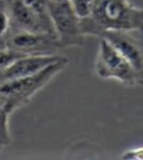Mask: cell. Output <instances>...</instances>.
Masks as SVG:
<instances>
[{
	"label": "cell",
	"mask_w": 143,
	"mask_h": 160,
	"mask_svg": "<svg viewBox=\"0 0 143 160\" xmlns=\"http://www.w3.org/2000/svg\"><path fill=\"white\" fill-rule=\"evenodd\" d=\"M99 38H104L137 71L143 68V31L106 30Z\"/></svg>",
	"instance_id": "cell-6"
},
{
	"label": "cell",
	"mask_w": 143,
	"mask_h": 160,
	"mask_svg": "<svg viewBox=\"0 0 143 160\" xmlns=\"http://www.w3.org/2000/svg\"><path fill=\"white\" fill-rule=\"evenodd\" d=\"M62 58L63 56L60 55L23 56L12 62L2 72H0V82L34 74Z\"/></svg>",
	"instance_id": "cell-7"
},
{
	"label": "cell",
	"mask_w": 143,
	"mask_h": 160,
	"mask_svg": "<svg viewBox=\"0 0 143 160\" xmlns=\"http://www.w3.org/2000/svg\"><path fill=\"white\" fill-rule=\"evenodd\" d=\"M94 71L101 79H115L126 86L137 84V71L104 38H99Z\"/></svg>",
	"instance_id": "cell-4"
},
{
	"label": "cell",
	"mask_w": 143,
	"mask_h": 160,
	"mask_svg": "<svg viewBox=\"0 0 143 160\" xmlns=\"http://www.w3.org/2000/svg\"><path fill=\"white\" fill-rule=\"evenodd\" d=\"M48 10L55 33L62 49L84 45L80 19L68 0H48Z\"/></svg>",
	"instance_id": "cell-3"
},
{
	"label": "cell",
	"mask_w": 143,
	"mask_h": 160,
	"mask_svg": "<svg viewBox=\"0 0 143 160\" xmlns=\"http://www.w3.org/2000/svg\"><path fill=\"white\" fill-rule=\"evenodd\" d=\"M5 1L9 10L13 29L55 34L48 28L41 19L21 0H5Z\"/></svg>",
	"instance_id": "cell-8"
},
{
	"label": "cell",
	"mask_w": 143,
	"mask_h": 160,
	"mask_svg": "<svg viewBox=\"0 0 143 160\" xmlns=\"http://www.w3.org/2000/svg\"><path fill=\"white\" fill-rule=\"evenodd\" d=\"M10 116L9 111L6 109L4 103L0 100V152L4 148L10 146L12 142L9 126Z\"/></svg>",
	"instance_id": "cell-11"
},
{
	"label": "cell",
	"mask_w": 143,
	"mask_h": 160,
	"mask_svg": "<svg viewBox=\"0 0 143 160\" xmlns=\"http://www.w3.org/2000/svg\"><path fill=\"white\" fill-rule=\"evenodd\" d=\"M68 1L78 18L84 19L90 16L94 0H68Z\"/></svg>",
	"instance_id": "cell-12"
},
{
	"label": "cell",
	"mask_w": 143,
	"mask_h": 160,
	"mask_svg": "<svg viewBox=\"0 0 143 160\" xmlns=\"http://www.w3.org/2000/svg\"><path fill=\"white\" fill-rule=\"evenodd\" d=\"M6 47L23 56L58 55L62 49L55 34L17 29H13Z\"/></svg>",
	"instance_id": "cell-5"
},
{
	"label": "cell",
	"mask_w": 143,
	"mask_h": 160,
	"mask_svg": "<svg viewBox=\"0 0 143 160\" xmlns=\"http://www.w3.org/2000/svg\"><path fill=\"white\" fill-rule=\"evenodd\" d=\"M67 63L68 59L63 57L34 74L0 82V100L9 113L12 115L16 110L28 105L38 92L66 68Z\"/></svg>",
	"instance_id": "cell-2"
},
{
	"label": "cell",
	"mask_w": 143,
	"mask_h": 160,
	"mask_svg": "<svg viewBox=\"0 0 143 160\" xmlns=\"http://www.w3.org/2000/svg\"><path fill=\"white\" fill-rule=\"evenodd\" d=\"M84 36L98 37L106 30L143 31V8L131 0H94L89 17L80 19Z\"/></svg>",
	"instance_id": "cell-1"
},
{
	"label": "cell",
	"mask_w": 143,
	"mask_h": 160,
	"mask_svg": "<svg viewBox=\"0 0 143 160\" xmlns=\"http://www.w3.org/2000/svg\"><path fill=\"white\" fill-rule=\"evenodd\" d=\"M21 57H23V55L15 52L7 47H0V72H2L12 62Z\"/></svg>",
	"instance_id": "cell-13"
},
{
	"label": "cell",
	"mask_w": 143,
	"mask_h": 160,
	"mask_svg": "<svg viewBox=\"0 0 143 160\" xmlns=\"http://www.w3.org/2000/svg\"><path fill=\"white\" fill-rule=\"evenodd\" d=\"M122 158L131 160H143V147L131 148L125 151L122 155Z\"/></svg>",
	"instance_id": "cell-14"
},
{
	"label": "cell",
	"mask_w": 143,
	"mask_h": 160,
	"mask_svg": "<svg viewBox=\"0 0 143 160\" xmlns=\"http://www.w3.org/2000/svg\"><path fill=\"white\" fill-rule=\"evenodd\" d=\"M13 31L9 10L5 0H0V47H6V42Z\"/></svg>",
	"instance_id": "cell-9"
},
{
	"label": "cell",
	"mask_w": 143,
	"mask_h": 160,
	"mask_svg": "<svg viewBox=\"0 0 143 160\" xmlns=\"http://www.w3.org/2000/svg\"><path fill=\"white\" fill-rule=\"evenodd\" d=\"M140 71H143V68H142V69H141V70H140ZM140 71H139V72H140Z\"/></svg>",
	"instance_id": "cell-16"
},
{
	"label": "cell",
	"mask_w": 143,
	"mask_h": 160,
	"mask_svg": "<svg viewBox=\"0 0 143 160\" xmlns=\"http://www.w3.org/2000/svg\"><path fill=\"white\" fill-rule=\"evenodd\" d=\"M21 1L30 8L41 19L44 25L55 33L54 27L49 15V10H48V0H21Z\"/></svg>",
	"instance_id": "cell-10"
},
{
	"label": "cell",
	"mask_w": 143,
	"mask_h": 160,
	"mask_svg": "<svg viewBox=\"0 0 143 160\" xmlns=\"http://www.w3.org/2000/svg\"><path fill=\"white\" fill-rule=\"evenodd\" d=\"M137 84L143 85V71H140V72H138V76H137Z\"/></svg>",
	"instance_id": "cell-15"
}]
</instances>
